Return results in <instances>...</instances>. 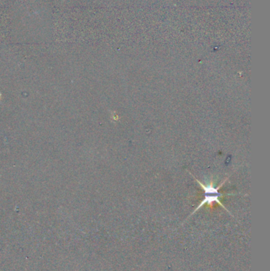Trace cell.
<instances>
[{"label": "cell", "instance_id": "6da1fadb", "mask_svg": "<svg viewBox=\"0 0 270 271\" xmlns=\"http://www.w3.org/2000/svg\"><path fill=\"white\" fill-rule=\"evenodd\" d=\"M191 175H192V174H191ZM192 176H193V175H192ZM194 179H196V181H197V183H199V185L201 186V188L204 190V194H205V197H204V199H203L202 202H201V203H200V205H198V207H197V209L194 210V212H193L192 214H193L194 213H196V212H197V211L200 208H201L205 205H212L214 202H216V203H218L220 205H221L222 207L224 208V209H225L228 212V210H227V209L224 207V205H223V204L221 203V202H220V198H221V197H223V196L225 195V194H223L222 193H220V191H219V190H220V189L222 187V186H223V185L226 182H227V179H228V178H227L226 179H224L223 183H222L220 186H218V187H216L214 186L213 183H210V184L205 185V184H204V183H201V182H200V180L197 179L196 178H194Z\"/></svg>", "mask_w": 270, "mask_h": 271}]
</instances>
